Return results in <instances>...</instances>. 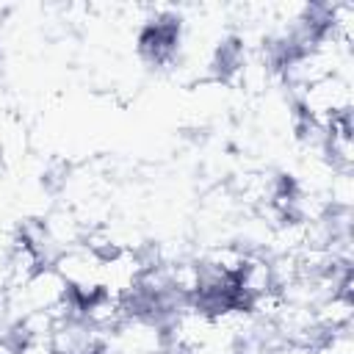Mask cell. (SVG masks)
Segmentation results:
<instances>
[{
  "instance_id": "obj_2",
  "label": "cell",
  "mask_w": 354,
  "mask_h": 354,
  "mask_svg": "<svg viewBox=\"0 0 354 354\" xmlns=\"http://www.w3.org/2000/svg\"><path fill=\"white\" fill-rule=\"evenodd\" d=\"M313 354H354L351 326L321 332V337L313 343Z\"/></svg>"
},
{
  "instance_id": "obj_1",
  "label": "cell",
  "mask_w": 354,
  "mask_h": 354,
  "mask_svg": "<svg viewBox=\"0 0 354 354\" xmlns=\"http://www.w3.org/2000/svg\"><path fill=\"white\" fill-rule=\"evenodd\" d=\"M180 41V22L171 17L163 19H149L138 36V53L149 64H169L177 53Z\"/></svg>"
},
{
  "instance_id": "obj_3",
  "label": "cell",
  "mask_w": 354,
  "mask_h": 354,
  "mask_svg": "<svg viewBox=\"0 0 354 354\" xmlns=\"http://www.w3.org/2000/svg\"><path fill=\"white\" fill-rule=\"evenodd\" d=\"M0 354H19V343L11 337H0Z\"/></svg>"
}]
</instances>
